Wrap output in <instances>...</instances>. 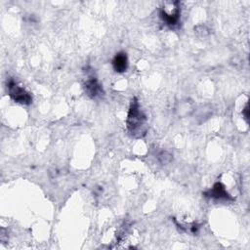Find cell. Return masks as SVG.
<instances>
[{"instance_id": "6da1fadb", "label": "cell", "mask_w": 250, "mask_h": 250, "mask_svg": "<svg viewBox=\"0 0 250 250\" xmlns=\"http://www.w3.org/2000/svg\"><path fill=\"white\" fill-rule=\"evenodd\" d=\"M129 133L135 138H141L146 133V116L140 107L137 99H133L126 120Z\"/></svg>"}, {"instance_id": "7a4b0ae2", "label": "cell", "mask_w": 250, "mask_h": 250, "mask_svg": "<svg viewBox=\"0 0 250 250\" xmlns=\"http://www.w3.org/2000/svg\"><path fill=\"white\" fill-rule=\"evenodd\" d=\"M181 9L178 1L166 2L160 9V18L169 26H175L180 21Z\"/></svg>"}, {"instance_id": "3957f363", "label": "cell", "mask_w": 250, "mask_h": 250, "mask_svg": "<svg viewBox=\"0 0 250 250\" xmlns=\"http://www.w3.org/2000/svg\"><path fill=\"white\" fill-rule=\"evenodd\" d=\"M7 89L9 96L18 104H29L32 102L31 95L21 87L17 81L14 79H10L7 83Z\"/></svg>"}, {"instance_id": "277c9868", "label": "cell", "mask_w": 250, "mask_h": 250, "mask_svg": "<svg viewBox=\"0 0 250 250\" xmlns=\"http://www.w3.org/2000/svg\"><path fill=\"white\" fill-rule=\"evenodd\" d=\"M204 195L216 200H233V198L228 193L225 186L220 182L216 183L211 189L204 192Z\"/></svg>"}, {"instance_id": "5b68a950", "label": "cell", "mask_w": 250, "mask_h": 250, "mask_svg": "<svg viewBox=\"0 0 250 250\" xmlns=\"http://www.w3.org/2000/svg\"><path fill=\"white\" fill-rule=\"evenodd\" d=\"M84 89L87 95L93 99L102 97L104 94L102 85L99 83V81L95 77H91L85 82Z\"/></svg>"}, {"instance_id": "8992f818", "label": "cell", "mask_w": 250, "mask_h": 250, "mask_svg": "<svg viewBox=\"0 0 250 250\" xmlns=\"http://www.w3.org/2000/svg\"><path fill=\"white\" fill-rule=\"evenodd\" d=\"M112 65L116 72H124L128 67V59L127 55L123 52H120L115 55L112 60Z\"/></svg>"}, {"instance_id": "52a82bcc", "label": "cell", "mask_w": 250, "mask_h": 250, "mask_svg": "<svg viewBox=\"0 0 250 250\" xmlns=\"http://www.w3.org/2000/svg\"><path fill=\"white\" fill-rule=\"evenodd\" d=\"M157 159L161 164H168L172 160V154L167 150H161L157 153Z\"/></svg>"}, {"instance_id": "ba28073f", "label": "cell", "mask_w": 250, "mask_h": 250, "mask_svg": "<svg viewBox=\"0 0 250 250\" xmlns=\"http://www.w3.org/2000/svg\"><path fill=\"white\" fill-rule=\"evenodd\" d=\"M242 112L244 113V116H245V119L248 121V104H246L244 109H242Z\"/></svg>"}]
</instances>
